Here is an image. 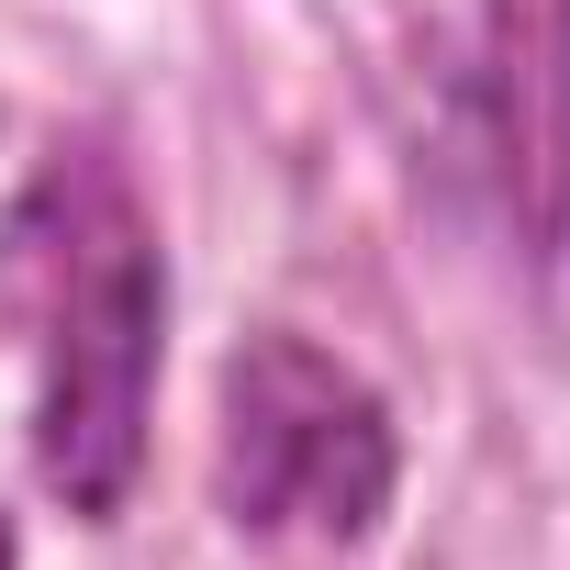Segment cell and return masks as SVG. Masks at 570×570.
<instances>
[{"instance_id":"277c9868","label":"cell","mask_w":570,"mask_h":570,"mask_svg":"<svg viewBox=\"0 0 570 570\" xmlns=\"http://www.w3.org/2000/svg\"><path fill=\"white\" fill-rule=\"evenodd\" d=\"M0 570H23V525H12V503H0Z\"/></svg>"},{"instance_id":"3957f363","label":"cell","mask_w":570,"mask_h":570,"mask_svg":"<svg viewBox=\"0 0 570 570\" xmlns=\"http://www.w3.org/2000/svg\"><path fill=\"white\" fill-rule=\"evenodd\" d=\"M459 146L503 246L559 279L570 268V0H470Z\"/></svg>"},{"instance_id":"6da1fadb","label":"cell","mask_w":570,"mask_h":570,"mask_svg":"<svg viewBox=\"0 0 570 570\" xmlns=\"http://www.w3.org/2000/svg\"><path fill=\"white\" fill-rule=\"evenodd\" d=\"M168 224L112 124H68L0 202V325L23 347V470L35 492L112 537L157 459L168 381Z\"/></svg>"},{"instance_id":"7a4b0ae2","label":"cell","mask_w":570,"mask_h":570,"mask_svg":"<svg viewBox=\"0 0 570 570\" xmlns=\"http://www.w3.org/2000/svg\"><path fill=\"white\" fill-rule=\"evenodd\" d=\"M202 481H213V514L246 548L358 559L403 503V414L347 347L268 314L213 370V459H202Z\"/></svg>"}]
</instances>
